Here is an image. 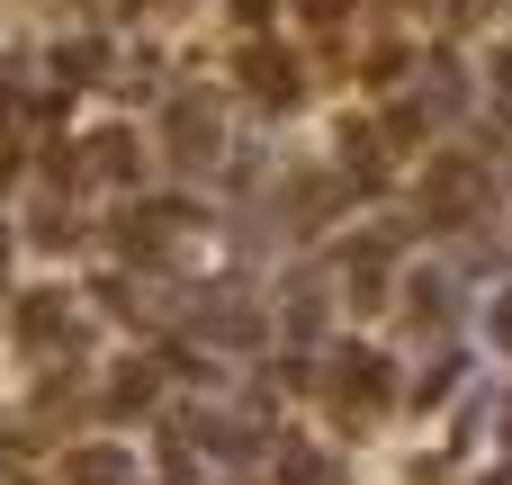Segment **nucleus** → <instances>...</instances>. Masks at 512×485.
<instances>
[{"label": "nucleus", "mask_w": 512, "mask_h": 485, "mask_svg": "<svg viewBox=\"0 0 512 485\" xmlns=\"http://www.w3.org/2000/svg\"><path fill=\"white\" fill-rule=\"evenodd\" d=\"M486 189H495V180H486L477 153H441L432 180H423V216H432V225H468V216H486Z\"/></svg>", "instance_id": "f257e3e1"}, {"label": "nucleus", "mask_w": 512, "mask_h": 485, "mask_svg": "<svg viewBox=\"0 0 512 485\" xmlns=\"http://www.w3.org/2000/svg\"><path fill=\"white\" fill-rule=\"evenodd\" d=\"M189 324H198L207 342H225V351L261 342V306H252L243 288H198V297H189Z\"/></svg>", "instance_id": "f03ea898"}, {"label": "nucleus", "mask_w": 512, "mask_h": 485, "mask_svg": "<svg viewBox=\"0 0 512 485\" xmlns=\"http://www.w3.org/2000/svg\"><path fill=\"white\" fill-rule=\"evenodd\" d=\"M216 126H225L216 90H180V99H171V153H180V162H216Z\"/></svg>", "instance_id": "7ed1b4c3"}, {"label": "nucleus", "mask_w": 512, "mask_h": 485, "mask_svg": "<svg viewBox=\"0 0 512 485\" xmlns=\"http://www.w3.org/2000/svg\"><path fill=\"white\" fill-rule=\"evenodd\" d=\"M243 90H252V99H270V108H288L306 81H297V63H288L279 45H243Z\"/></svg>", "instance_id": "20e7f679"}, {"label": "nucleus", "mask_w": 512, "mask_h": 485, "mask_svg": "<svg viewBox=\"0 0 512 485\" xmlns=\"http://www.w3.org/2000/svg\"><path fill=\"white\" fill-rule=\"evenodd\" d=\"M405 306H414L423 324H450V315H459V279H450V270H414V279H405Z\"/></svg>", "instance_id": "39448f33"}, {"label": "nucleus", "mask_w": 512, "mask_h": 485, "mask_svg": "<svg viewBox=\"0 0 512 485\" xmlns=\"http://www.w3.org/2000/svg\"><path fill=\"white\" fill-rule=\"evenodd\" d=\"M459 99H468L459 63H450V54H432V63H423V99H414V108H432V117H459Z\"/></svg>", "instance_id": "423d86ee"}, {"label": "nucleus", "mask_w": 512, "mask_h": 485, "mask_svg": "<svg viewBox=\"0 0 512 485\" xmlns=\"http://www.w3.org/2000/svg\"><path fill=\"white\" fill-rule=\"evenodd\" d=\"M333 378H342V387H351V396H360V405H369V414H378V405H387V369H378V360H369V351H342V360H333Z\"/></svg>", "instance_id": "0eeeda50"}, {"label": "nucleus", "mask_w": 512, "mask_h": 485, "mask_svg": "<svg viewBox=\"0 0 512 485\" xmlns=\"http://www.w3.org/2000/svg\"><path fill=\"white\" fill-rule=\"evenodd\" d=\"M63 485H126V450H81L63 468Z\"/></svg>", "instance_id": "6e6552de"}, {"label": "nucleus", "mask_w": 512, "mask_h": 485, "mask_svg": "<svg viewBox=\"0 0 512 485\" xmlns=\"http://www.w3.org/2000/svg\"><path fill=\"white\" fill-rule=\"evenodd\" d=\"M90 171L99 180H135V135H99L90 144Z\"/></svg>", "instance_id": "1a4fd4ad"}, {"label": "nucleus", "mask_w": 512, "mask_h": 485, "mask_svg": "<svg viewBox=\"0 0 512 485\" xmlns=\"http://www.w3.org/2000/svg\"><path fill=\"white\" fill-rule=\"evenodd\" d=\"M18 333H27L36 351H45V342L63 333V297H27V306H18Z\"/></svg>", "instance_id": "9d476101"}, {"label": "nucleus", "mask_w": 512, "mask_h": 485, "mask_svg": "<svg viewBox=\"0 0 512 485\" xmlns=\"http://www.w3.org/2000/svg\"><path fill=\"white\" fill-rule=\"evenodd\" d=\"M279 485H342V477H333L324 450H288V459H279Z\"/></svg>", "instance_id": "9b49d317"}, {"label": "nucleus", "mask_w": 512, "mask_h": 485, "mask_svg": "<svg viewBox=\"0 0 512 485\" xmlns=\"http://www.w3.org/2000/svg\"><path fill=\"white\" fill-rule=\"evenodd\" d=\"M54 54H63V63H54L63 81H99V54H108V45H90V36H72V45H54Z\"/></svg>", "instance_id": "f8f14e48"}, {"label": "nucleus", "mask_w": 512, "mask_h": 485, "mask_svg": "<svg viewBox=\"0 0 512 485\" xmlns=\"http://www.w3.org/2000/svg\"><path fill=\"white\" fill-rule=\"evenodd\" d=\"M144 396H153V369H144V360H135V369H117V378H108V405H144Z\"/></svg>", "instance_id": "ddd939ff"}, {"label": "nucleus", "mask_w": 512, "mask_h": 485, "mask_svg": "<svg viewBox=\"0 0 512 485\" xmlns=\"http://www.w3.org/2000/svg\"><path fill=\"white\" fill-rule=\"evenodd\" d=\"M297 9H306V18H315V27H333V18H342V9H351V0H297Z\"/></svg>", "instance_id": "4468645a"}, {"label": "nucleus", "mask_w": 512, "mask_h": 485, "mask_svg": "<svg viewBox=\"0 0 512 485\" xmlns=\"http://www.w3.org/2000/svg\"><path fill=\"white\" fill-rule=\"evenodd\" d=\"M270 9H279V0H234V18H243V27H261Z\"/></svg>", "instance_id": "2eb2a0df"}, {"label": "nucleus", "mask_w": 512, "mask_h": 485, "mask_svg": "<svg viewBox=\"0 0 512 485\" xmlns=\"http://www.w3.org/2000/svg\"><path fill=\"white\" fill-rule=\"evenodd\" d=\"M495 342L512 351V297H495Z\"/></svg>", "instance_id": "dca6fc26"}, {"label": "nucleus", "mask_w": 512, "mask_h": 485, "mask_svg": "<svg viewBox=\"0 0 512 485\" xmlns=\"http://www.w3.org/2000/svg\"><path fill=\"white\" fill-rule=\"evenodd\" d=\"M495 81H504V90H512V45H504V54H495Z\"/></svg>", "instance_id": "f3484780"}, {"label": "nucleus", "mask_w": 512, "mask_h": 485, "mask_svg": "<svg viewBox=\"0 0 512 485\" xmlns=\"http://www.w3.org/2000/svg\"><path fill=\"white\" fill-rule=\"evenodd\" d=\"M0 270H9V225H0Z\"/></svg>", "instance_id": "a211bd4d"}, {"label": "nucleus", "mask_w": 512, "mask_h": 485, "mask_svg": "<svg viewBox=\"0 0 512 485\" xmlns=\"http://www.w3.org/2000/svg\"><path fill=\"white\" fill-rule=\"evenodd\" d=\"M477 485H512V477H477Z\"/></svg>", "instance_id": "6ab92c4d"}, {"label": "nucleus", "mask_w": 512, "mask_h": 485, "mask_svg": "<svg viewBox=\"0 0 512 485\" xmlns=\"http://www.w3.org/2000/svg\"><path fill=\"white\" fill-rule=\"evenodd\" d=\"M504 441H512V414H504Z\"/></svg>", "instance_id": "aec40b11"}, {"label": "nucleus", "mask_w": 512, "mask_h": 485, "mask_svg": "<svg viewBox=\"0 0 512 485\" xmlns=\"http://www.w3.org/2000/svg\"><path fill=\"white\" fill-rule=\"evenodd\" d=\"M162 9H180V0H162Z\"/></svg>", "instance_id": "412c9836"}, {"label": "nucleus", "mask_w": 512, "mask_h": 485, "mask_svg": "<svg viewBox=\"0 0 512 485\" xmlns=\"http://www.w3.org/2000/svg\"><path fill=\"white\" fill-rule=\"evenodd\" d=\"M396 9H405V0H396Z\"/></svg>", "instance_id": "4be33fe9"}]
</instances>
